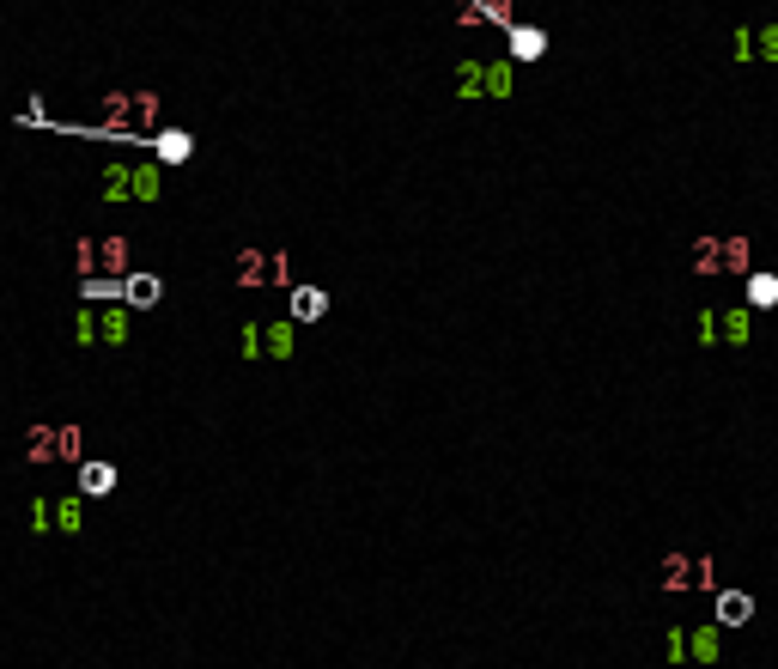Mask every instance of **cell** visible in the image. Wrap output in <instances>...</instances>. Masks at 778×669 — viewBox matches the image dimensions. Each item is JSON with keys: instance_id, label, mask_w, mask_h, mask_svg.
Returning <instances> with one entry per match:
<instances>
[{"instance_id": "cell-1", "label": "cell", "mask_w": 778, "mask_h": 669, "mask_svg": "<svg viewBox=\"0 0 778 669\" xmlns=\"http://www.w3.org/2000/svg\"><path fill=\"white\" fill-rule=\"evenodd\" d=\"M687 268L693 274H748V244L742 238H699L693 250H687Z\"/></svg>"}, {"instance_id": "cell-2", "label": "cell", "mask_w": 778, "mask_h": 669, "mask_svg": "<svg viewBox=\"0 0 778 669\" xmlns=\"http://www.w3.org/2000/svg\"><path fill=\"white\" fill-rule=\"evenodd\" d=\"M31 463H55V457H80V426H37L25 444Z\"/></svg>"}, {"instance_id": "cell-3", "label": "cell", "mask_w": 778, "mask_h": 669, "mask_svg": "<svg viewBox=\"0 0 778 669\" xmlns=\"http://www.w3.org/2000/svg\"><path fill=\"white\" fill-rule=\"evenodd\" d=\"M724 627H687V639H681V627L669 633V663H681V657H693V663H718V651H724V639H718Z\"/></svg>"}, {"instance_id": "cell-4", "label": "cell", "mask_w": 778, "mask_h": 669, "mask_svg": "<svg viewBox=\"0 0 778 669\" xmlns=\"http://www.w3.org/2000/svg\"><path fill=\"white\" fill-rule=\"evenodd\" d=\"M718 566L712 560H693V554H663V590H699L712 584Z\"/></svg>"}, {"instance_id": "cell-5", "label": "cell", "mask_w": 778, "mask_h": 669, "mask_svg": "<svg viewBox=\"0 0 778 669\" xmlns=\"http://www.w3.org/2000/svg\"><path fill=\"white\" fill-rule=\"evenodd\" d=\"M152 116H159V98H152V92H134V98H110V128H140V122H152Z\"/></svg>"}, {"instance_id": "cell-6", "label": "cell", "mask_w": 778, "mask_h": 669, "mask_svg": "<svg viewBox=\"0 0 778 669\" xmlns=\"http://www.w3.org/2000/svg\"><path fill=\"white\" fill-rule=\"evenodd\" d=\"M92 268L122 274V268H128V244H122V238H98V244H86V250H80V274H92Z\"/></svg>"}, {"instance_id": "cell-7", "label": "cell", "mask_w": 778, "mask_h": 669, "mask_svg": "<svg viewBox=\"0 0 778 669\" xmlns=\"http://www.w3.org/2000/svg\"><path fill=\"white\" fill-rule=\"evenodd\" d=\"M31 524H37V530L61 524V530L73 536V530H80V505H73V499H37V505H31Z\"/></svg>"}, {"instance_id": "cell-8", "label": "cell", "mask_w": 778, "mask_h": 669, "mask_svg": "<svg viewBox=\"0 0 778 669\" xmlns=\"http://www.w3.org/2000/svg\"><path fill=\"white\" fill-rule=\"evenodd\" d=\"M244 353H274V359H286V353H292V323H274V329H250Z\"/></svg>"}, {"instance_id": "cell-9", "label": "cell", "mask_w": 778, "mask_h": 669, "mask_svg": "<svg viewBox=\"0 0 778 669\" xmlns=\"http://www.w3.org/2000/svg\"><path fill=\"white\" fill-rule=\"evenodd\" d=\"M748 621H754L748 590H718V627H748Z\"/></svg>"}, {"instance_id": "cell-10", "label": "cell", "mask_w": 778, "mask_h": 669, "mask_svg": "<svg viewBox=\"0 0 778 669\" xmlns=\"http://www.w3.org/2000/svg\"><path fill=\"white\" fill-rule=\"evenodd\" d=\"M238 280H244V286H256V280H286V256H256V250H250V256L238 262Z\"/></svg>"}, {"instance_id": "cell-11", "label": "cell", "mask_w": 778, "mask_h": 669, "mask_svg": "<svg viewBox=\"0 0 778 669\" xmlns=\"http://www.w3.org/2000/svg\"><path fill=\"white\" fill-rule=\"evenodd\" d=\"M712 341H730V347H742V341H748V311H742V305H730V311H712Z\"/></svg>"}, {"instance_id": "cell-12", "label": "cell", "mask_w": 778, "mask_h": 669, "mask_svg": "<svg viewBox=\"0 0 778 669\" xmlns=\"http://www.w3.org/2000/svg\"><path fill=\"white\" fill-rule=\"evenodd\" d=\"M122 299H128L134 311H152V305H159V274H128V280H122Z\"/></svg>"}, {"instance_id": "cell-13", "label": "cell", "mask_w": 778, "mask_h": 669, "mask_svg": "<svg viewBox=\"0 0 778 669\" xmlns=\"http://www.w3.org/2000/svg\"><path fill=\"white\" fill-rule=\"evenodd\" d=\"M323 311H329V299H323L317 286H298V292H292V317H298V323H317Z\"/></svg>"}, {"instance_id": "cell-14", "label": "cell", "mask_w": 778, "mask_h": 669, "mask_svg": "<svg viewBox=\"0 0 778 669\" xmlns=\"http://www.w3.org/2000/svg\"><path fill=\"white\" fill-rule=\"evenodd\" d=\"M110 487H116V469H110V463H86V469H80V493H92V499H104Z\"/></svg>"}, {"instance_id": "cell-15", "label": "cell", "mask_w": 778, "mask_h": 669, "mask_svg": "<svg viewBox=\"0 0 778 669\" xmlns=\"http://www.w3.org/2000/svg\"><path fill=\"white\" fill-rule=\"evenodd\" d=\"M189 153H195V140H189L183 128H171V134H159V159H165V165H183Z\"/></svg>"}, {"instance_id": "cell-16", "label": "cell", "mask_w": 778, "mask_h": 669, "mask_svg": "<svg viewBox=\"0 0 778 669\" xmlns=\"http://www.w3.org/2000/svg\"><path fill=\"white\" fill-rule=\"evenodd\" d=\"M748 305H760V311L778 305V274H754V280H748Z\"/></svg>"}, {"instance_id": "cell-17", "label": "cell", "mask_w": 778, "mask_h": 669, "mask_svg": "<svg viewBox=\"0 0 778 669\" xmlns=\"http://www.w3.org/2000/svg\"><path fill=\"white\" fill-rule=\"evenodd\" d=\"M511 49L529 61V55H541V49H548V43H541V31H511Z\"/></svg>"}, {"instance_id": "cell-18", "label": "cell", "mask_w": 778, "mask_h": 669, "mask_svg": "<svg viewBox=\"0 0 778 669\" xmlns=\"http://www.w3.org/2000/svg\"><path fill=\"white\" fill-rule=\"evenodd\" d=\"M80 292H86V299H122V280H92V274H86Z\"/></svg>"}]
</instances>
